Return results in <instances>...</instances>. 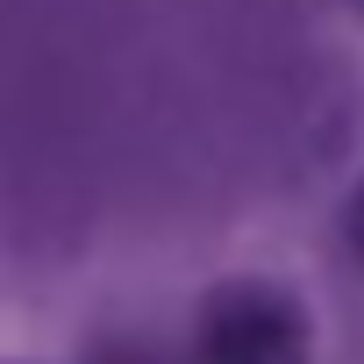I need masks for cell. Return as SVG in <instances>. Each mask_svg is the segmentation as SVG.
<instances>
[{
	"label": "cell",
	"mask_w": 364,
	"mask_h": 364,
	"mask_svg": "<svg viewBox=\"0 0 364 364\" xmlns=\"http://www.w3.org/2000/svg\"><path fill=\"white\" fill-rule=\"evenodd\" d=\"M200 364H307V321L279 286H222L200 314Z\"/></svg>",
	"instance_id": "obj_1"
},
{
	"label": "cell",
	"mask_w": 364,
	"mask_h": 364,
	"mask_svg": "<svg viewBox=\"0 0 364 364\" xmlns=\"http://www.w3.org/2000/svg\"><path fill=\"white\" fill-rule=\"evenodd\" d=\"M350 243H357V257H364V193H357V208H350Z\"/></svg>",
	"instance_id": "obj_2"
}]
</instances>
